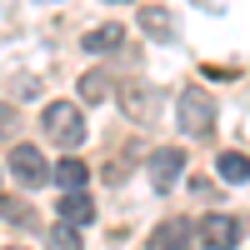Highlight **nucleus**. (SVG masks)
Returning <instances> with one entry per match:
<instances>
[{"label": "nucleus", "instance_id": "1", "mask_svg": "<svg viewBox=\"0 0 250 250\" xmlns=\"http://www.w3.org/2000/svg\"><path fill=\"white\" fill-rule=\"evenodd\" d=\"M40 130H45L50 145H65V150H75V145L85 140V115H80L75 100H50V105L40 110Z\"/></svg>", "mask_w": 250, "mask_h": 250}, {"label": "nucleus", "instance_id": "2", "mask_svg": "<svg viewBox=\"0 0 250 250\" xmlns=\"http://www.w3.org/2000/svg\"><path fill=\"white\" fill-rule=\"evenodd\" d=\"M175 120H180V130L185 135H210L215 130V100L205 95V90H180V100H175Z\"/></svg>", "mask_w": 250, "mask_h": 250}, {"label": "nucleus", "instance_id": "3", "mask_svg": "<svg viewBox=\"0 0 250 250\" xmlns=\"http://www.w3.org/2000/svg\"><path fill=\"white\" fill-rule=\"evenodd\" d=\"M10 175H15L20 185H30V190H35V185H45L55 170L45 165V155H40L35 145H15V150H10Z\"/></svg>", "mask_w": 250, "mask_h": 250}, {"label": "nucleus", "instance_id": "4", "mask_svg": "<svg viewBox=\"0 0 250 250\" xmlns=\"http://www.w3.org/2000/svg\"><path fill=\"white\" fill-rule=\"evenodd\" d=\"M180 175H185V150H175V145H160V150L150 155V185H155V195H165Z\"/></svg>", "mask_w": 250, "mask_h": 250}, {"label": "nucleus", "instance_id": "5", "mask_svg": "<svg viewBox=\"0 0 250 250\" xmlns=\"http://www.w3.org/2000/svg\"><path fill=\"white\" fill-rule=\"evenodd\" d=\"M200 245H210V250H235V245H240V220H230V215H205V220H200Z\"/></svg>", "mask_w": 250, "mask_h": 250}, {"label": "nucleus", "instance_id": "6", "mask_svg": "<svg viewBox=\"0 0 250 250\" xmlns=\"http://www.w3.org/2000/svg\"><path fill=\"white\" fill-rule=\"evenodd\" d=\"M195 230H200V225H190L185 215H170V220H160V230H155L150 245H155V250H190V245L200 240Z\"/></svg>", "mask_w": 250, "mask_h": 250}, {"label": "nucleus", "instance_id": "7", "mask_svg": "<svg viewBox=\"0 0 250 250\" xmlns=\"http://www.w3.org/2000/svg\"><path fill=\"white\" fill-rule=\"evenodd\" d=\"M60 220H65V225H90L95 220V200L85 190H65V195H60Z\"/></svg>", "mask_w": 250, "mask_h": 250}, {"label": "nucleus", "instance_id": "8", "mask_svg": "<svg viewBox=\"0 0 250 250\" xmlns=\"http://www.w3.org/2000/svg\"><path fill=\"white\" fill-rule=\"evenodd\" d=\"M135 20H140V30L150 35V40H170V35H175V15L160 10V5H140Z\"/></svg>", "mask_w": 250, "mask_h": 250}, {"label": "nucleus", "instance_id": "9", "mask_svg": "<svg viewBox=\"0 0 250 250\" xmlns=\"http://www.w3.org/2000/svg\"><path fill=\"white\" fill-rule=\"evenodd\" d=\"M120 40H125V25H115V20H110V25H95V30L85 35V50H90V55H105V50L120 45Z\"/></svg>", "mask_w": 250, "mask_h": 250}, {"label": "nucleus", "instance_id": "10", "mask_svg": "<svg viewBox=\"0 0 250 250\" xmlns=\"http://www.w3.org/2000/svg\"><path fill=\"white\" fill-rule=\"evenodd\" d=\"M85 180H90V165H85V160H75V155H70V160H60V165H55V185H60V190H80Z\"/></svg>", "mask_w": 250, "mask_h": 250}, {"label": "nucleus", "instance_id": "11", "mask_svg": "<svg viewBox=\"0 0 250 250\" xmlns=\"http://www.w3.org/2000/svg\"><path fill=\"white\" fill-rule=\"evenodd\" d=\"M215 170H220V180L240 185V180H250V155H240V150H225V155L215 160Z\"/></svg>", "mask_w": 250, "mask_h": 250}, {"label": "nucleus", "instance_id": "12", "mask_svg": "<svg viewBox=\"0 0 250 250\" xmlns=\"http://www.w3.org/2000/svg\"><path fill=\"white\" fill-rule=\"evenodd\" d=\"M105 95H110V85H105V75H100V70L80 75V100H85V105H100Z\"/></svg>", "mask_w": 250, "mask_h": 250}, {"label": "nucleus", "instance_id": "13", "mask_svg": "<svg viewBox=\"0 0 250 250\" xmlns=\"http://www.w3.org/2000/svg\"><path fill=\"white\" fill-rule=\"evenodd\" d=\"M125 110H135V120H155V95L150 90H125Z\"/></svg>", "mask_w": 250, "mask_h": 250}, {"label": "nucleus", "instance_id": "14", "mask_svg": "<svg viewBox=\"0 0 250 250\" xmlns=\"http://www.w3.org/2000/svg\"><path fill=\"white\" fill-rule=\"evenodd\" d=\"M50 250H80V235H75V225L60 220L55 230H50Z\"/></svg>", "mask_w": 250, "mask_h": 250}, {"label": "nucleus", "instance_id": "15", "mask_svg": "<svg viewBox=\"0 0 250 250\" xmlns=\"http://www.w3.org/2000/svg\"><path fill=\"white\" fill-rule=\"evenodd\" d=\"M0 215H10V220H30L25 205H20V200H5V195H0Z\"/></svg>", "mask_w": 250, "mask_h": 250}, {"label": "nucleus", "instance_id": "16", "mask_svg": "<svg viewBox=\"0 0 250 250\" xmlns=\"http://www.w3.org/2000/svg\"><path fill=\"white\" fill-rule=\"evenodd\" d=\"M15 125H20V115H15L10 105H0V140H5V135H15Z\"/></svg>", "mask_w": 250, "mask_h": 250}]
</instances>
